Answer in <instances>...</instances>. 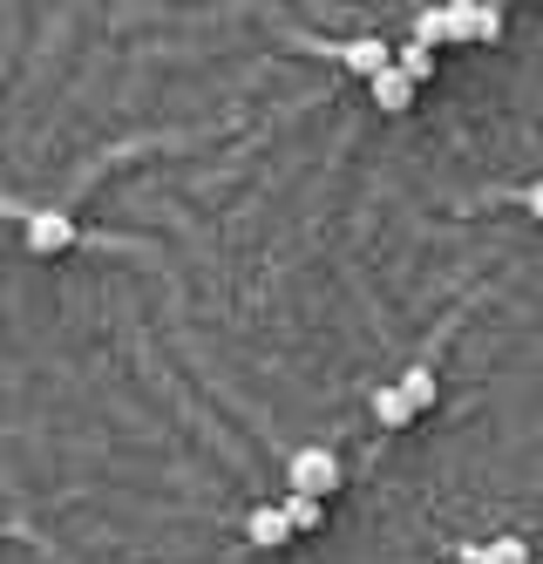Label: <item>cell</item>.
<instances>
[{
	"label": "cell",
	"mask_w": 543,
	"mask_h": 564,
	"mask_svg": "<svg viewBox=\"0 0 543 564\" xmlns=\"http://www.w3.org/2000/svg\"><path fill=\"white\" fill-rule=\"evenodd\" d=\"M414 42L442 48V42H448V8H422V14H414Z\"/></svg>",
	"instance_id": "11"
},
{
	"label": "cell",
	"mask_w": 543,
	"mask_h": 564,
	"mask_svg": "<svg viewBox=\"0 0 543 564\" xmlns=\"http://www.w3.org/2000/svg\"><path fill=\"white\" fill-rule=\"evenodd\" d=\"M394 62H401L408 75H414V83H428V75H435V48H428V42H408V48H401Z\"/></svg>",
	"instance_id": "12"
},
{
	"label": "cell",
	"mask_w": 543,
	"mask_h": 564,
	"mask_svg": "<svg viewBox=\"0 0 543 564\" xmlns=\"http://www.w3.org/2000/svg\"><path fill=\"white\" fill-rule=\"evenodd\" d=\"M292 538H300V531H292L285 503H259L252 517H245V544H252V551H285Z\"/></svg>",
	"instance_id": "3"
},
{
	"label": "cell",
	"mask_w": 543,
	"mask_h": 564,
	"mask_svg": "<svg viewBox=\"0 0 543 564\" xmlns=\"http://www.w3.org/2000/svg\"><path fill=\"white\" fill-rule=\"evenodd\" d=\"M469 14V42H503V8L496 0H463Z\"/></svg>",
	"instance_id": "8"
},
{
	"label": "cell",
	"mask_w": 543,
	"mask_h": 564,
	"mask_svg": "<svg viewBox=\"0 0 543 564\" xmlns=\"http://www.w3.org/2000/svg\"><path fill=\"white\" fill-rule=\"evenodd\" d=\"M414 415H422V409L408 401V388H401V381H394V388H373V422H381V429H408Z\"/></svg>",
	"instance_id": "6"
},
{
	"label": "cell",
	"mask_w": 543,
	"mask_h": 564,
	"mask_svg": "<svg viewBox=\"0 0 543 564\" xmlns=\"http://www.w3.org/2000/svg\"><path fill=\"white\" fill-rule=\"evenodd\" d=\"M21 225H28L21 238H28V252H34V259H55V252H68V246H75V225H68L62 212H28Z\"/></svg>",
	"instance_id": "2"
},
{
	"label": "cell",
	"mask_w": 543,
	"mask_h": 564,
	"mask_svg": "<svg viewBox=\"0 0 543 564\" xmlns=\"http://www.w3.org/2000/svg\"><path fill=\"white\" fill-rule=\"evenodd\" d=\"M333 62H340L347 75H360V83H373V75L394 62V48L381 42V34H360V42H340V48H333Z\"/></svg>",
	"instance_id": "4"
},
{
	"label": "cell",
	"mask_w": 543,
	"mask_h": 564,
	"mask_svg": "<svg viewBox=\"0 0 543 564\" xmlns=\"http://www.w3.org/2000/svg\"><path fill=\"white\" fill-rule=\"evenodd\" d=\"M455 557H463V564H530V544L523 538H496V544H469Z\"/></svg>",
	"instance_id": "7"
},
{
	"label": "cell",
	"mask_w": 543,
	"mask_h": 564,
	"mask_svg": "<svg viewBox=\"0 0 543 564\" xmlns=\"http://www.w3.org/2000/svg\"><path fill=\"white\" fill-rule=\"evenodd\" d=\"M523 212H530V218H536V225H543V177H536V184H530V191H523Z\"/></svg>",
	"instance_id": "13"
},
{
	"label": "cell",
	"mask_w": 543,
	"mask_h": 564,
	"mask_svg": "<svg viewBox=\"0 0 543 564\" xmlns=\"http://www.w3.org/2000/svg\"><path fill=\"white\" fill-rule=\"evenodd\" d=\"M401 388H408V401H414V409H435V394H442L435 368H408V375H401Z\"/></svg>",
	"instance_id": "10"
},
{
	"label": "cell",
	"mask_w": 543,
	"mask_h": 564,
	"mask_svg": "<svg viewBox=\"0 0 543 564\" xmlns=\"http://www.w3.org/2000/svg\"><path fill=\"white\" fill-rule=\"evenodd\" d=\"M285 490H300V497H333V490H340V456H333L326 442H300V449L285 456Z\"/></svg>",
	"instance_id": "1"
},
{
	"label": "cell",
	"mask_w": 543,
	"mask_h": 564,
	"mask_svg": "<svg viewBox=\"0 0 543 564\" xmlns=\"http://www.w3.org/2000/svg\"><path fill=\"white\" fill-rule=\"evenodd\" d=\"M285 517H292V531H319V523H326V497H300V490H285Z\"/></svg>",
	"instance_id": "9"
},
{
	"label": "cell",
	"mask_w": 543,
	"mask_h": 564,
	"mask_svg": "<svg viewBox=\"0 0 543 564\" xmlns=\"http://www.w3.org/2000/svg\"><path fill=\"white\" fill-rule=\"evenodd\" d=\"M414 89H422V83H414V75H408L401 62H388V68H381V75L367 83V96H373V109H381V116H408Z\"/></svg>",
	"instance_id": "5"
}]
</instances>
